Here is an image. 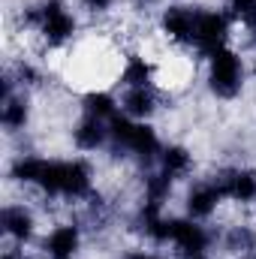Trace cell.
I'll return each instance as SVG.
<instances>
[{
	"label": "cell",
	"mask_w": 256,
	"mask_h": 259,
	"mask_svg": "<svg viewBox=\"0 0 256 259\" xmlns=\"http://www.w3.org/2000/svg\"><path fill=\"white\" fill-rule=\"evenodd\" d=\"M208 84L220 100H232L241 91V78H244V64L232 49H220L208 58Z\"/></svg>",
	"instance_id": "2"
},
{
	"label": "cell",
	"mask_w": 256,
	"mask_h": 259,
	"mask_svg": "<svg viewBox=\"0 0 256 259\" xmlns=\"http://www.w3.org/2000/svg\"><path fill=\"white\" fill-rule=\"evenodd\" d=\"M151 78H154V66L148 64L145 58H130L124 72H121V81L127 88H148Z\"/></svg>",
	"instance_id": "15"
},
{
	"label": "cell",
	"mask_w": 256,
	"mask_h": 259,
	"mask_svg": "<svg viewBox=\"0 0 256 259\" xmlns=\"http://www.w3.org/2000/svg\"><path fill=\"white\" fill-rule=\"evenodd\" d=\"M0 220H3V232H6L9 238H15V241H30V238H33L36 223H33V214H30L24 205H9V208H3Z\"/></svg>",
	"instance_id": "9"
},
{
	"label": "cell",
	"mask_w": 256,
	"mask_h": 259,
	"mask_svg": "<svg viewBox=\"0 0 256 259\" xmlns=\"http://www.w3.org/2000/svg\"><path fill=\"white\" fill-rule=\"evenodd\" d=\"M172 241L181 247L184 256H190V253H205V250H208L211 235L205 232V226H199V223H193V220H175V235H172Z\"/></svg>",
	"instance_id": "8"
},
{
	"label": "cell",
	"mask_w": 256,
	"mask_h": 259,
	"mask_svg": "<svg viewBox=\"0 0 256 259\" xmlns=\"http://www.w3.org/2000/svg\"><path fill=\"white\" fill-rule=\"evenodd\" d=\"M220 187L211 181V184H196L190 193H187V211H190L193 220H202V217H211L214 211H217V205H220Z\"/></svg>",
	"instance_id": "10"
},
{
	"label": "cell",
	"mask_w": 256,
	"mask_h": 259,
	"mask_svg": "<svg viewBox=\"0 0 256 259\" xmlns=\"http://www.w3.org/2000/svg\"><path fill=\"white\" fill-rule=\"evenodd\" d=\"M172 181H175V178H169L166 172L148 175V178H145V205L160 208V205L169 199V193H172Z\"/></svg>",
	"instance_id": "16"
},
{
	"label": "cell",
	"mask_w": 256,
	"mask_h": 259,
	"mask_svg": "<svg viewBox=\"0 0 256 259\" xmlns=\"http://www.w3.org/2000/svg\"><path fill=\"white\" fill-rule=\"evenodd\" d=\"M118 103H115V97L112 94H106V91H91L88 97H84V112L91 115V118H115L118 112Z\"/></svg>",
	"instance_id": "17"
},
{
	"label": "cell",
	"mask_w": 256,
	"mask_h": 259,
	"mask_svg": "<svg viewBox=\"0 0 256 259\" xmlns=\"http://www.w3.org/2000/svg\"><path fill=\"white\" fill-rule=\"evenodd\" d=\"M127 259H160V256H151V253H130Z\"/></svg>",
	"instance_id": "23"
},
{
	"label": "cell",
	"mask_w": 256,
	"mask_h": 259,
	"mask_svg": "<svg viewBox=\"0 0 256 259\" xmlns=\"http://www.w3.org/2000/svg\"><path fill=\"white\" fill-rule=\"evenodd\" d=\"M214 184L220 187L223 199L229 196V199H235V202H241V205L256 202V169H235V172H223V175H217V181H214Z\"/></svg>",
	"instance_id": "6"
},
{
	"label": "cell",
	"mask_w": 256,
	"mask_h": 259,
	"mask_svg": "<svg viewBox=\"0 0 256 259\" xmlns=\"http://www.w3.org/2000/svg\"><path fill=\"white\" fill-rule=\"evenodd\" d=\"M112 124H109V139L121 148V151H130V154H136V157H142V160H151L157 151H160V139H157V133L154 127H148V124H133L127 115H115V118H109Z\"/></svg>",
	"instance_id": "1"
},
{
	"label": "cell",
	"mask_w": 256,
	"mask_h": 259,
	"mask_svg": "<svg viewBox=\"0 0 256 259\" xmlns=\"http://www.w3.org/2000/svg\"><path fill=\"white\" fill-rule=\"evenodd\" d=\"M0 121H3V127L6 130H24L27 124V103L24 100H15V97H9V100H3V115H0Z\"/></svg>",
	"instance_id": "18"
},
{
	"label": "cell",
	"mask_w": 256,
	"mask_h": 259,
	"mask_svg": "<svg viewBox=\"0 0 256 259\" xmlns=\"http://www.w3.org/2000/svg\"><path fill=\"white\" fill-rule=\"evenodd\" d=\"M229 15L226 12H199V21H196V49L202 55H214L220 49H226V39H229Z\"/></svg>",
	"instance_id": "4"
},
{
	"label": "cell",
	"mask_w": 256,
	"mask_h": 259,
	"mask_svg": "<svg viewBox=\"0 0 256 259\" xmlns=\"http://www.w3.org/2000/svg\"><path fill=\"white\" fill-rule=\"evenodd\" d=\"M39 172H42V157H21V160L12 163V172L9 175L15 181H21V184H36Z\"/></svg>",
	"instance_id": "20"
},
{
	"label": "cell",
	"mask_w": 256,
	"mask_h": 259,
	"mask_svg": "<svg viewBox=\"0 0 256 259\" xmlns=\"http://www.w3.org/2000/svg\"><path fill=\"white\" fill-rule=\"evenodd\" d=\"M91 193V166L81 160L64 163V178H61V196L81 199Z\"/></svg>",
	"instance_id": "11"
},
{
	"label": "cell",
	"mask_w": 256,
	"mask_h": 259,
	"mask_svg": "<svg viewBox=\"0 0 256 259\" xmlns=\"http://www.w3.org/2000/svg\"><path fill=\"white\" fill-rule=\"evenodd\" d=\"M160 163H163V172L169 178H184L193 169V154L181 145H169L163 154H160Z\"/></svg>",
	"instance_id": "14"
},
{
	"label": "cell",
	"mask_w": 256,
	"mask_h": 259,
	"mask_svg": "<svg viewBox=\"0 0 256 259\" xmlns=\"http://www.w3.org/2000/svg\"><path fill=\"white\" fill-rule=\"evenodd\" d=\"M81 3H84V9H91V12H106V9L115 6V0H81Z\"/></svg>",
	"instance_id": "22"
},
{
	"label": "cell",
	"mask_w": 256,
	"mask_h": 259,
	"mask_svg": "<svg viewBox=\"0 0 256 259\" xmlns=\"http://www.w3.org/2000/svg\"><path fill=\"white\" fill-rule=\"evenodd\" d=\"M124 115L127 118H151L157 109V97L151 88H130L124 94Z\"/></svg>",
	"instance_id": "13"
},
{
	"label": "cell",
	"mask_w": 256,
	"mask_h": 259,
	"mask_svg": "<svg viewBox=\"0 0 256 259\" xmlns=\"http://www.w3.org/2000/svg\"><path fill=\"white\" fill-rule=\"evenodd\" d=\"M106 139H109V130L103 127L100 118H91V115H84V118L78 121V127L72 130V142H75L81 151H97Z\"/></svg>",
	"instance_id": "12"
},
{
	"label": "cell",
	"mask_w": 256,
	"mask_h": 259,
	"mask_svg": "<svg viewBox=\"0 0 256 259\" xmlns=\"http://www.w3.org/2000/svg\"><path fill=\"white\" fill-rule=\"evenodd\" d=\"M256 244V232L250 226H232L229 235H226V250L238 253V250H250Z\"/></svg>",
	"instance_id": "21"
},
{
	"label": "cell",
	"mask_w": 256,
	"mask_h": 259,
	"mask_svg": "<svg viewBox=\"0 0 256 259\" xmlns=\"http://www.w3.org/2000/svg\"><path fill=\"white\" fill-rule=\"evenodd\" d=\"M196 21H199V9L169 6L163 12V33L178 46H193L196 42Z\"/></svg>",
	"instance_id": "5"
},
{
	"label": "cell",
	"mask_w": 256,
	"mask_h": 259,
	"mask_svg": "<svg viewBox=\"0 0 256 259\" xmlns=\"http://www.w3.org/2000/svg\"><path fill=\"white\" fill-rule=\"evenodd\" d=\"M39 33L49 46H61L75 33V18L64 9V0H46L39 6Z\"/></svg>",
	"instance_id": "3"
},
{
	"label": "cell",
	"mask_w": 256,
	"mask_h": 259,
	"mask_svg": "<svg viewBox=\"0 0 256 259\" xmlns=\"http://www.w3.org/2000/svg\"><path fill=\"white\" fill-rule=\"evenodd\" d=\"M226 9L229 18H238L247 27V33L256 36V0H226Z\"/></svg>",
	"instance_id": "19"
},
{
	"label": "cell",
	"mask_w": 256,
	"mask_h": 259,
	"mask_svg": "<svg viewBox=\"0 0 256 259\" xmlns=\"http://www.w3.org/2000/svg\"><path fill=\"white\" fill-rule=\"evenodd\" d=\"M78 244H81V232L78 226L64 223V226H55L46 238V250L52 259H72L78 253Z\"/></svg>",
	"instance_id": "7"
}]
</instances>
